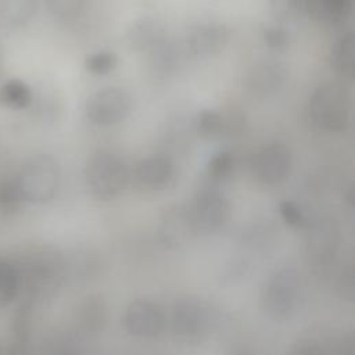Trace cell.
<instances>
[{
	"label": "cell",
	"instance_id": "cell-13",
	"mask_svg": "<svg viewBox=\"0 0 355 355\" xmlns=\"http://www.w3.org/2000/svg\"><path fill=\"white\" fill-rule=\"evenodd\" d=\"M158 236L171 248L183 247L196 237L186 205H173L164 211L158 225Z\"/></svg>",
	"mask_w": 355,
	"mask_h": 355
},
{
	"label": "cell",
	"instance_id": "cell-4",
	"mask_svg": "<svg viewBox=\"0 0 355 355\" xmlns=\"http://www.w3.org/2000/svg\"><path fill=\"white\" fill-rule=\"evenodd\" d=\"M60 165L47 154L33 155L24 162L15 176L22 200L46 202L54 197L60 186Z\"/></svg>",
	"mask_w": 355,
	"mask_h": 355
},
{
	"label": "cell",
	"instance_id": "cell-16",
	"mask_svg": "<svg viewBox=\"0 0 355 355\" xmlns=\"http://www.w3.org/2000/svg\"><path fill=\"white\" fill-rule=\"evenodd\" d=\"M229 116L230 118H226L219 111L209 108L200 111L196 118V130L198 136L207 140H215L243 128V122H239L237 115Z\"/></svg>",
	"mask_w": 355,
	"mask_h": 355
},
{
	"label": "cell",
	"instance_id": "cell-14",
	"mask_svg": "<svg viewBox=\"0 0 355 355\" xmlns=\"http://www.w3.org/2000/svg\"><path fill=\"white\" fill-rule=\"evenodd\" d=\"M286 76L287 71L280 62L262 61L254 65L248 72L245 78V89L251 96L265 98L280 90Z\"/></svg>",
	"mask_w": 355,
	"mask_h": 355
},
{
	"label": "cell",
	"instance_id": "cell-2",
	"mask_svg": "<svg viewBox=\"0 0 355 355\" xmlns=\"http://www.w3.org/2000/svg\"><path fill=\"white\" fill-rule=\"evenodd\" d=\"M212 311L209 304L196 295L178 298L171 309L169 327L175 340L189 345L204 343L212 329Z\"/></svg>",
	"mask_w": 355,
	"mask_h": 355
},
{
	"label": "cell",
	"instance_id": "cell-19",
	"mask_svg": "<svg viewBox=\"0 0 355 355\" xmlns=\"http://www.w3.org/2000/svg\"><path fill=\"white\" fill-rule=\"evenodd\" d=\"M269 10L273 24L290 28L306 15V0H270Z\"/></svg>",
	"mask_w": 355,
	"mask_h": 355
},
{
	"label": "cell",
	"instance_id": "cell-1",
	"mask_svg": "<svg viewBox=\"0 0 355 355\" xmlns=\"http://www.w3.org/2000/svg\"><path fill=\"white\" fill-rule=\"evenodd\" d=\"M308 108L315 126L324 132L340 133L349 126L351 97L340 83L326 82L319 85L309 97Z\"/></svg>",
	"mask_w": 355,
	"mask_h": 355
},
{
	"label": "cell",
	"instance_id": "cell-21",
	"mask_svg": "<svg viewBox=\"0 0 355 355\" xmlns=\"http://www.w3.org/2000/svg\"><path fill=\"white\" fill-rule=\"evenodd\" d=\"M0 103L11 110H25L32 103V90L21 79H11L0 87Z\"/></svg>",
	"mask_w": 355,
	"mask_h": 355
},
{
	"label": "cell",
	"instance_id": "cell-18",
	"mask_svg": "<svg viewBox=\"0 0 355 355\" xmlns=\"http://www.w3.org/2000/svg\"><path fill=\"white\" fill-rule=\"evenodd\" d=\"M355 44H354V33L348 32L344 33L343 36H340L330 51V64L331 68L348 78L352 79L354 78V71H355Z\"/></svg>",
	"mask_w": 355,
	"mask_h": 355
},
{
	"label": "cell",
	"instance_id": "cell-9",
	"mask_svg": "<svg viewBox=\"0 0 355 355\" xmlns=\"http://www.w3.org/2000/svg\"><path fill=\"white\" fill-rule=\"evenodd\" d=\"M340 245V230L334 219L319 218L306 232L305 254L309 263L316 268L327 266L337 255Z\"/></svg>",
	"mask_w": 355,
	"mask_h": 355
},
{
	"label": "cell",
	"instance_id": "cell-24",
	"mask_svg": "<svg viewBox=\"0 0 355 355\" xmlns=\"http://www.w3.org/2000/svg\"><path fill=\"white\" fill-rule=\"evenodd\" d=\"M118 64V57L112 51L101 50L90 54L85 61V68L89 73L96 76H104L111 73Z\"/></svg>",
	"mask_w": 355,
	"mask_h": 355
},
{
	"label": "cell",
	"instance_id": "cell-7",
	"mask_svg": "<svg viewBox=\"0 0 355 355\" xmlns=\"http://www.w3.org/2000/svg\"><path fill=\"white\" fill-rule=\"evenodd\" d=\"M132 111L130 94L121 87L96 90L85 104L86 118L96 126L108 128L125 121Z\"/></svg>",
	"mask_w": 355,
	"mask_h": 355
},
{
	"label": "cell",
	"instance_id": "cell-8",
	"mask_svg": "<svg viewBox=\"0 0 355 355\" xmlns=\"http://www.w3.org/2000/svg\"><path fill=\"white\" fill-rule=\"evenodd\" d=\"M250 168L252 176L259 183L266 186L280 184L288 178L291 172V151L286 144L280 141L263 144L252 154Z\"/></svg>",
	"mask_w": 355,
	"mask_h": 355
},
{
	"label": "cell",
	"instance_id": "cell-6",
	"mask_svg": "<svg viewBox=\"0 0 355 355\" xmlns=\"http://www.w3.org/2000/svg\"><path fill=\"white\" fill-rule=\"evenodd\" d=\"M186 207L196 236H211L218 233L226 226L232 214L230 201L212 187L197 193Z\"/></svg>",
	"mask_w": 355,
	"mask_h": 355
},
{
	"label": "cell",
	"instance_id": "cell-3",
	"mask_svg": "<svg viewBox=\"0 0 355 355\" xmlns=\"http://www.w3.org/2000/svg\"><path fill=\"white\" fill-rule=\"evenodd\" d=\"M85 179L90 194L96 200L111 201L122 194L130 182V169L121 157L101 151L89 159Z\"/></svg>",
	"mask_w": 355,
	"mask_h": 355
},
{
	"label": "cell",
	"instance_id": "cell-25",
	"mask_svg": "<svg viewBox=\"0 0 355 355\" xmlns=\"http://www.w3.org/2000/svg\"><path fill=\"white\" fill-rule=\"evenodd\" d=\"M51 12L61 19H73L82 14L86 0H47Z\"/></svg>",
	"mask_w": 355,
	"mask_h": 355
},
{
	"label": "cell",
	"instance_id": "cell-10",
	"mask_svg": "<svg viewBox=\"0 0 355 355\" xmlns=\"http://www.w3.org/2000/svg\"><path fill=\"white\" fill-rule=\"evenodd\" d=\"M122 323L133 337L154 338L165 329L166 318L159 304L148 298H137L126 306Z\"/></svg>",
	"mask_w": 355,
	"mask_h": 355
},
{
	"label": "cell",
	"instance_id": "cell-30",
	"mask_svg": "<svg viewBox=\"0 0 355 355\" xmlns=\"http://www.w3.org/2000/svg\"><path fill=\"white\" fill-rule=\"evenodd\" d=\"M233 355H251V354H248L247 351H239V352H234Z\"/></svg>",
	"mask_w": 355,
	"mask_h": 355
},
{
	"label": "cell",
	"instance_id": "cell-28",
	"mask_svg": "<svg viewBox=\"0 0 355 355\" xmlns=\"http://www.w3.org/2000/svg\"><path fill=\"white\" fill-rule=\"evenodd\" d=\"M21 194L15 179L0 180V205L14 207L21 201Z\"/></svg>",
	"mask_w": 355,
	"mask_h": 355
},
{
	"label": "cell",
	"instance_id": "cell-22",
	"mask_svg": "<svg viewBox=\"0 0 355 355\" xmlns=\"http://www.w3.org/2000/svg\"><path fill=\"white\" fill-rule=\"evenodd\" d=\"M37 0H0L1 15L11 25H25L36 12Z\"/></svg>",
	"mask_w": 355,
	"mask_h": 355
},
{
	"label": "cell",
	"instance_id": "cell-12",
	"mask_svg": "<svg viewBox=\"0 0 355 355\" xmlns=\"http://www.w3.org/2000/svg\"><path fill=\"white\" fill-rule=\"evenodd\" d=\"M175 165L165 155H150L140 159L130 171V182L137 190L157 193L165 190L173 180Z\"/></svg>",
	"mask_w": 355,
	"mask_h": 355
},
{
	"label": "cell",
	"instance_id": "cell-29",
	"mask_svg": "<svg viewBox=\"0 0 355 355\" xmlns=\"http://www.w3.org/2000/svg\"><path fill=\"white\" fill-rule=\"evenodd\" d=\"M287 355H330L329 351L316 340H302L291 347Z\"/></svg>",
	"mask_w": 355,
	"mask_h": 355
},
{
	"label": "cell",
	"instance_id": "cell-11",
	"mask_svg": "<svg viewBox=\"0 0 355 355\" xmlns=\"http://www.w3.org/2000/svg\"><path fill=\"white\" fill-rule=\"evenodd\" d=\"M230 40V31L216 21L194 24L186 35V49L196 58H211L222 53Z\"/></svg>",
	"mask_w": 355,
	"mask_h": 355
},
{
	"label": "cell",
	"instance_id": "cell-27",
	"mask_svg": "<svg viewBox=\"0 0 355 355\" xmlns=\"http://www.w3.org/2000/svg\"><path fill=\"white\" fill-rule=\"evenodd\" d=\"M279 212L282 215V219L291 227H300L304 225V214L301 208L294 201H282L279 204Z\"/></svg>",
	"mask_w": 355,
	"mask_h": 355
},
{
	"label": "cell",
	"instance_id": "cell-23",
	"mask_svg": "<svg viewBox=\"0 0 355 355\" xmlns=\"http://www.w3.org/2000/svg\"><path fill=\"white\" fill-rule=\"evenodd\" d=\"M234 171V155L227 150H220L215 153L207 162L205 173L208 179L214 183H220L227 180Z\"/></svg>",
	"mask_w": 355,
	"mask_h": 355
},
{
	"label": "cell",
	"instance_id": "cell-17",
	"mask_svg": "<svg viewBox=\"0 0 355 355\" xmlns=\"http://www.w3.org/2000/svg\"><path fill=\"white\" fill-rule=\"evenodd\" d=\"M164 26L153 18H140L132 24L126 33L129 47L135 51H150L165 39Z\"/></svg>",
	"mask_w": 355,
	"mask_h": 355
},
{
	"label": "cell",
	"instance_id": "cell-15",
	"mask_svg": "<svg viewBox=\"0 0 355 355\" xmlns=\"http://www.w3.org/2000/svg\"><path fill=\"white\" fill-rule=\"evenodd\" d=\"M354 0H306V15L322 25H343L352 14Z\"/></svg>",
	"mask_w": 355,
	"mask_h": 355
},
{
	"label": "cell",
	"instance_id": "cell-20",
	"mask_svg": "<svg viewBox=\"0 0 355 355\" xmlns=\"http://www.w3.org/2000/svg\"><path fill=\"white\" fill-rule=\"evenodd\" d=\"M107 320L104 300L100 295H90L85 300L79 311V322L85 331L98 333Z\"/></svg>",
	"mask_w": 355,
	"mask_h": 355
},
{
	"label": "cell",
	"instance_id": "cell-26",
	"mask_svg": "<svg viewBox=\"0 0 355 355\" xmlns=\"http://www.w3.org/2000/svg\"><path fill=\"white\" fill-rule=\"evenodd\" d=\"M263 40L272 50H284L290 43L288 29L277 24H272L263 29Z\"/></svg>",
	"mask_w": 355,
	"mask_h": 355
},
{
	"label": "cell",
	"instance_id": "cell-5",
	"mask_svg": "<svg viewBox=\"0 0 355 355\" xmlns=\"http://www.w3.org/2000/svg\"><path fill=\"white\" fill-rule=\"evenodd\" d=\"M301 298V279L295 269L282 268L275 270L262 288L261 302L265 313L277 322L290 319Z\"/></svg>",
	"mask_w": 355,
	"mask_h": 355
}]
</instances>
